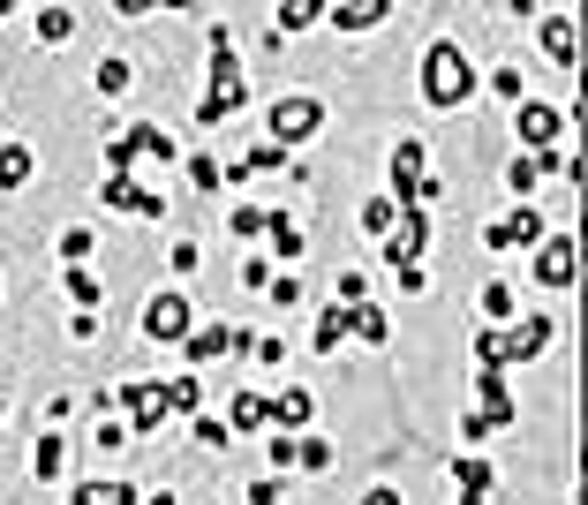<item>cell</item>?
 I'll return each instance as SVG.
<instances>
[{
  "label": "cell",
  "instance_id": "obj_1",
  "mask_svg": "<svg viewBox=\"0 0 588 505\" xmlns=\"http://www.w3.org/2000/svg\"><path fill=\"white\" fill-rule=\"evenodd\" d=\"M468 91H475L468 53H460L452 38H438V46H431V61H423V99H431V106H460Z\"/></svg>",
  "mask_w": 588,
  "mask_h": 505
},
{
  "label": "cell",
  "instance_id": "obj_2",
  "mask_svg": "<svg viewBox=\"0 0 588 505\" xmlns=\"http://www.w3.org/2000/svg\"><path fill=\"white\" fill-rule=\"evenodd\" d=\"M250 91H242V61H234V46H227V30H212V91H204V106H196V121H219V114H234Z\"/></svg>",
  "mask_w": 588,
  "mask_h": 505
},
{
  "label": "cell",
  "instance_id": "obj_3",
  "mask_svg": "<svg viewBox=\"0 0 588 505\" xmlns=\"http://www.w3.org/2000/svg\"><path fill=\"white\" fill-rule=\"evenodd\" d=\"M317 121H324L317 99H280V106H272V144H309Z\"/></svg>",
  "mask_w": 588,
  "mask_h": 505
},
{
  "label": "cell",
  "instance_id": "obj_4",
  "mask_svg": "<svg viewBox=\"0 0 588 505\" xmlns=\"http://www.w3.org/2000/svg\"><path fill=\"white\" fill-rule=\"evenodd\" d=\"M544 339H551V325L528 318V325H513V333H483L475 347H483V362H506V354H544Z\"/></svg>",
  "mask_w": 588,
  "mask_h": 505
},
{
  "label": "cell",
  "instance_id": "obj_5",
  "mask_svg": "<svg viewBox=\"0 0 588 505\" xmlns=\"http://www.w3.org/2000/svg\"><path fill=\"white\" fill-rule=\"evenodd\" d=\"M144 333L151 339H189V302H181V295H151Z\"/></svg>",
  "mask_w": 588,
  "mask_h": 505
},
{
  "label": "cell",
  "instance_id": "obj_6",
  "mask_svg": "<svg viewBox=\"0 0 588 505\" xmlns=\"http://www.w3.org/2000/svg\"><path fill=\"white\" fill-rule=\"evenodd\" d=\"M122 407H129L137 430H158L166 423V385H122Z\"/></svg>",
  "mask_w": 588,
  "mask_h": 505
},
{
  "label": "cell",
  "instance_id": "obj_7",
  "mask_svg": "<svg viewBox=\"0 0 588 505\" xmlns=\"http://www.w3.org/2000/svg\"><path fill=\"white\" fill-rule=\"evenodd\" d=\"M544 234V219H536V204H513L498 226H490V249H513V242H536Z\"/></svg>",
  "mask_w": 588,
  "mask_h": 505
},
{
  "label": "cell",
  "instance_id": "obj_8",
  "mask_svg": "<svg viewBox=\"0 0 588 505\" xmlns=\"http://www.w3.org/2000/svg\"><path fill=\"white\" fill-rule=\"evenodd\" d=\"M393 189H400V204H416V196H423V144H416V137L393 152Z\"/></svg>",
  "mask_w": 588,
  "mask_h": 505
},
{
  "label": "cell",
  "instance_id": "obj_9",
  "mask_svg": "<svg viewBox=\"0 0 588 505\" xmlns=\"http://www.w3.org/2000/svg\"><path fill=\"white\" fill-rule=\"evenodd\" d=\"M513 129H521V144H559V114H551V106H528V99H521V106H513Z\"/></svg>",
  "mask_w": 588,
  "mask_h": 505
},
{
  "label": "cell",
  "instance_id": "obj_10",
  "mask_svg": "<svg viewBox=\"0 0 588 505\" xmlns=\"http://www.w3.org/2000/svg\"><path fill=\"white\" fill-rule=\"evenodd\" d=\"M265 423H272L280 438L302 430V423H309V392H272V400H265Z\"/></svg>",
  "mask_w": 588,
  "mask_h": 505
},
{
  "label": "cell",
  "instance_id": "obj_11",
  "mask_svg": "<svg viewBox=\"0 0 588 505\" xmlns=\"http://www.w3.org/2000/svg\"><path fill=\"white\" fill-rule=\"evenodd\" d=\"M227 347H257V339L234 333V325H212V333H189V362H212V354H227Z\"/></svg>",
  "mask_w": 588,
  "mask_h": 505
},
{
  "label": "cell",
  "instance_id": "obj_12",
  "mask_svg": "<svg viewBox=\"0 0 588 505\" xmlns=\"http://www.w3.org/2000/svg\"><path fill=\"white\" fill-rule=\"evenodd\" d=\"M536 280H544V287H566V280H574V242H551V249L536 257Z\"/></svg>",
  "mask_w": 588,
  "mask_h": 505
},
{
  "label": "cell",
  "instance_id": "obj_13",
  "mask_svg": "<svg viewBox=\"0 0 588 505\" xmlns=\"http://www.w3.org/2000/svg\"><path fill=\"white\" fill-rule=\"evenodd\" d=\"M544 53L574 68V15H544Z\"/></svg>",
  "mask_w": 588,
  "mask_h": 505
},
{
  "label": "cell",
  "instance_id": "obj_14",
  "mask_svg": "<svg viewBox=\"0 0 588 505\" xmlns=\"http://www.w3.org/2000/svg\"><path fill=\"white\" fill-rule=\"evenodd\" d=\"M61 468H68V445H61V438H38V453H30V476H38V483H61Z\"/></svg>",
  "mask_w": 588,
  "mask_h": 505
},
{
  "label": "cell",
  "instance_id": "obj_15",
  "mask_svg": "<svg viewBox=\"0 0 588 505\" xmlns=\"http://www.w3.org/2000/svg\"><path fill=\"white\" fill-rule=\"evenodd\" d=\"M385 15H393L385 0H355V8H332V23H340V30H370V23H385Z\"/></svg>",
  "mask_w": 588,
  "mask_h": 505
},
{
  "label": "cell",
  "instance_id": "obj_16",
  "mask_svg": "<svg viewBox=\"0 0 588 505\" xmlns=\"http://www.w3.org/2000/svg\"><path fill=\"white\" fill-rule=\"evenodd\" d=\"M76 505H137V491L106 476V483H76Z\"/></svg>",
  "mask_w": 588,
  "mask_h": 505
},
{
  "label": "cell",
  "instance_id": "obj_17",
  "mask_svg": "<svg viewBox=\"0 0 588 505\" xmlns=\"http://www.w3.org/2000/svg\"><path fill=\"white\" fill-rule=\"evenodd\" d=\"M347 333H355V318H347V302H332V310L317 318V347L332 354V347H340V339H347Z\"/></svg>",
  "mask_w": 588,
  "mask_h": 505
},
{
  "label": "cell",
  "instance_id": "obj_18",
  "mask_svg": "<svg viewBox=\"0 0 588 505\" xmlns=\"http://www.w3.org/2000/svg\"><path fill=\"white\" fill-rule=\"evenodd\" d=\"M265 234L280 242V257H287V264H294V257H302V226H294L287 211H265Z\"/></svg>",
  "mask_w": 588,
  "mask_h": 505
},
{
  "label": "cell",
  "instance_id": "obj_19",
  "mask_svg": "<svg viewBox=\"0 0 588 505\" xmlns=\"http://www.w3.org/2000/svg\"><path fill=\"white\" fill-rule=\"evenodd\" d=\"M76 30V8H38V46H61Z\"/></svg>",
  "mask_w": 588,
  "mask_h": 505
},
{
  "label": "cell",
  "instance_id": "obj_20",
  "mask_svg": "<svg viewBox=\"0 0 588 505\" xmlns=\"http://www.w3.org/2000/svg\"><path fill=\"white\" fill-rule=\"evenodd\" d=\"M400 211H408L400 196H378V204H362V226H370V234H393V226H400Z\"/></svg>",
  "mask_w": 588,
  "mask_h": 505
},
{
  "label": "cell",
  "instance_id": "obj_21",
  "mask_svg": "<svg viewBox=\"0 0 588 505\" xmlns=\"http://www.w3.org/2000/svg\"><path fill=\"white\" fill-rule=\"evenodd\" d=\"M23 181H30V152L8 144V152H0V189H23Z\"/></svg>",
  "mask_w": 588,
  "mask_h": 505
},
{
  "label": "cell",
  "instance_id": "obj_22",
  "mask_svg": "<svg viewBox=\"0 0 588 505\" xmlns=\"http://www.w3.org/2000/svg\"><path fill=\"white\" fill-rule=\"evenodd\" d=\"M166 407L196 415V407H204V385H196V377H174V385H166Z\"/></svg>",
  "mask_w": 588,
  "mask_h": 505
},
{
  "label": "cell",
  "instance_id": "obj_23",
  "mask_svg": "<svg viewBox=\"0 0 588 505\" xmlns=\"http://www.w3.org/2000/svg\"><path fill=\"white\" fill-rule=\"evenodd\" d=\"M294 468H332V445L324 438H294Z\"/></svg>",
  "mask_w": 588,
  "mask_h": 505
},
{
  "label": "cell",
  "instance_id": "obj_24",
  "mask_svg": "<svg viewBox=\"0 0 588 505\" xmlns=\"http://www.w3.org/2000/svg\"><path fill=\"white\" fill-rule=\"evenodd\" d=\"M99 91L122 99V91H129V61H99Z\"/></svg>",
  "mask_w": 588,
  "mask_h": 505
},
{
  "label": "cell",
  "instance_id": "obj_25",
  "mask_svg": "<svg viewBox=\"0 0 588 505\" xmlns=\"http://www.w3.org/2000/svg\"><path fill=\"white\" fill-rule=\"evenodd\" d=\"M257 423H265V400H257V392H242V400H234V423H227V430H257Z\"/></svg>",
  "mask_w": 588,
  "mask_h": 505
},
{
  "label": "cell",
  "instance_id": "obj_26",
  "mask_svg": "<svg viewBox=\"0 0 588 505\" xmlns=\"http://www.w3.org/2000/svg\"><path fill=\"white\" fill-rule=\"evenodd\" d=\"M393 333V325H385V310H370V302H362V310H355V339H385Z\"/></svg>",
  "mask_w": 588,
  "mask_h": 505
},
{
  "label": "cell",
  "instance_id": "obj_27",
  "mask_svg": "<svg viewBox=\"0 0 588 505\" xmlns=\"http://www.w3.org/2000/svg\"><path fill=\"white\" fill-rule=\"evenodd\" d=\"M227 226H234V234H265V211H257V204H234Z\"/></svg>",
  "mask_w": 588,
  "mask_h": 505
},
{
  "label": "cell",
  "instance_id": "obj_28",
  "mask_svg": "<svg viewBox=\"0 0 588 505\" xmlns=\"http://www.w3.org/2000/svg\"><path fill=\"white\" fill-rule=\"evenodd\" d=\"M196 445H204V453H227V423H212V415H196Z\"/></svg>",
  "mask_w": 588,
  "mask_h": 505
},
{
  "label": "cell",
  "instance_id": "obj_29",
  "mask_svg": "<svg viewBox=\"0 0 588 505\" xmlns=\"http://www.w3.org/2000/svg\"><path fill=\"white\" fill-rule=\"evenodd\" d=\"M536 173H544V159H513V167H506V181L528 196V189H536Z\"/></svg>",
  "mask_w": 588,
  "mask_h": 505
},
{
  "label": "cell",
  "instance_id": "obj_30",
  "mask_svg": "<svg viewBox=\"0 0 588 505\" xmlns=\"http://www.w3.org/2000/svg\"><path fill=\"white\" fill-rule=\"evenodd\" d=\"M61 257H68V264L91 257V226H68V234H61Z\"/></svg>",
  "mask_w": 588,
  "mask_h": 505
},
{
  "label": "cell",
  "instance_id": "obj_31",
  "mask_svg": "<svg viewBox=\"0 0 588 505\" xmlns=\"http://www.w3.org/2000/svg\"><path fill=\"white\" fill-rule=\"evenodd\" d=\"M68 295H76L84 310H99V280H91V272H68Z\"/></svg>",
  "mask_w": 588,
  "mask_h": 505
},
{
  "label": "cell",
  "instance_id": "obj_32",
  "mask_svg": "<svg viewBox=\"0 0 588 505\" xmlns=\"http://www.w3.org/2000/svg\"><path fill=\"white\" fill-rule=\"evenodd\" d=\"M189 181H196V189H204V196H212V189H219V181H227V173L212 167V159H189Z\"/></svg>",
  "mask_w": 588,
  "mask_h": 505
},
{
  "label": "cell",
  "instance_id": "obj_33",
  "mask_svg": "<svg viewBox=\"0 0 588 505\" xmlns=\"http://www.w3.org/2000/svg\"><path fill=\"white\" fill-rule=\"evenodd\" d=\"M272 302H280V310H294V302H302V280H294V272H287V280H272Z\"/></svg>",
  "mask_w": 588,
  "mask_h": 505
},
{
  "label": "cell",
  "instance_id": "obj_34",
  "mask_svg": "<svg viewBox=\"0 0 588 505\" xmlns=\"http://www.w3.org/2000/svg\"><path fill=\"white\" fill-rule=\"evenodd\" d=\"M362 505H400V491H370V498H362Z\"/></svg>",
  "mask_w": 588,
  "mask_h": 505
}]
</instances>
